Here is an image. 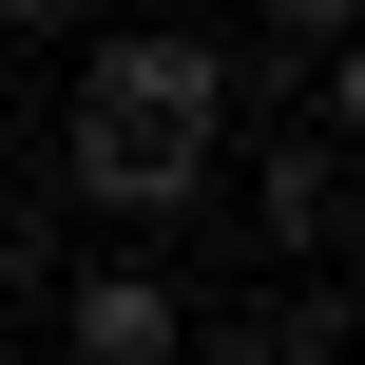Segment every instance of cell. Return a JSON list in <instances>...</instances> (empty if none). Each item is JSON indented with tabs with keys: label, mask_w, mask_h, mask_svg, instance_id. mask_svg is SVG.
Here are the masks:
<instances>
[{
	"label": "cell",
	"mask_w": 365,
	"mask_h": 365,
	"mask_svg": "<svg viewBox=\"0 0 365 365\" xmlns=\"http://www.w3.org/2000/svg\"><path fill=\"white\" fill-rule=\"evenodd\" d=\"M212 173H231V135H173V115H115V96H77V115H58V192H77V212H115V231H192V212H212Z\"/></svg>",
	"instance_id": "6da1fadb"
},
{
	"label": "cell",
	"mask_w": 365,
	"mask_h": 365,
	"mask_svg": "<svg viewBox=\"0 0 365 365\" xmlns=\"http://www.w3.org/2000/svg\"><path fill=\"white\" fill-rule=\"evenodd\" d=\"M58 365H192L173 269H135V250H77V269H58Z\"/></svg>",
	"instance_id": "7a4b0ae2"
},
{
	"label": "cell",
	"mask_w": 365,
	"mask_h": 365,
	"mask_svg": "<svg viewBox=\"0 0 365 365\" xmlns=\"http://www.w3.org/2000/svg\"><path fill=\"white\" fill-rule=\"evenodd\" d=\"M250 231H269L289 269H346V135H289V154L250 173Z\"/></svg>",
	"instance_id": "3957f363"
},
{
	"label": "cell",
	"mask_w": 365,
	"mask_h": 365,
	"mask_svg": "<svg viewBox=\"0 0 365 365\" xmlns=\"http://www.w3.org/2000/svg\"><path fill=\"white\" fill-rule=\"evenodd\" d=\"M58 269H77V250H58L38 212H0V308H58Z\"/></svg>",
	"instance_id": "277c9868"
},
{
	"label": "cell",
	"mask_w": 365,
	"mask_h": 365,
	"mask_svg": "<svg viewBox=\"0 0 365 365\" xmlns=\"http://www.w3.org/2000/svg\"><path fill=\"white\" fill-rule=\"evenodd\" d=\"M346 19H365V0H269V38H289L308 77H346Z\"/></svg>",
	"instance_id": "5b68a950"
},
{
	"label": "cell",
	"mask_w": 365,
	"mask_h": 365,
	"mask_svg": "<svg viewBox=\"0 0 365 365\" xmlns=\"http://www.w3.org/2000/svg\"><path fill=\"white\" fill-rule=\"evenodd\" d=\"M0 38H96V0H0Z\"/></svg>",
	"instance_id": "8992f818"
}]
</instances>
